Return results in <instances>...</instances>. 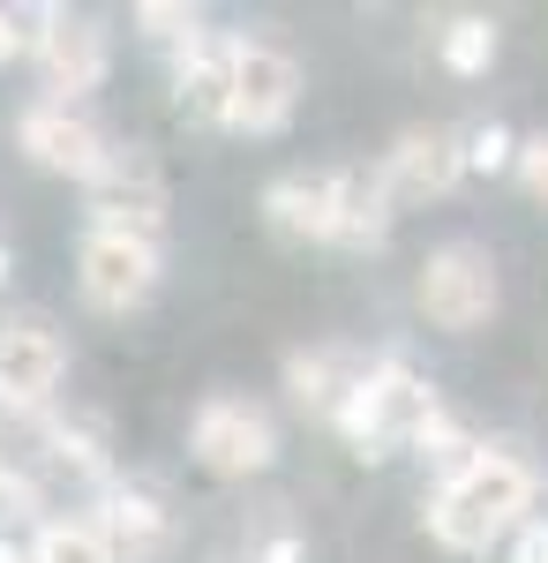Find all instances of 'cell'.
<instances>
[{"instance_id":"16","label":"cell","mask_w":548,"mask_h":563,"mask_svg":"<svg viewBox=\"0 0 548 563\" xmlns=\"http://www.w3.org/2000/svg\"><path fill=\"white\" fill-rule=\"evenodd\" d=\"M391 188H383L376 166H338V225H331V249H353V256H376L391 241Z\"/></svg>"},{"instance_id":"18","label":"cell","mask_w":548,"mask_h":563,"mask_svg":"<svg viewBox=\"0 0 548 563\" xmlns=\"http://www.w3.org/2000/svg\"><path fill=\"white\" fill-rule=\"evenodd\" d=\"M496 53H504L496 15H443V31H436V60H443L451 76H489Z\"/></svg>"},{"instance_id":"23","label":"cell","mask_w":548,"mask_h":563,"mask_svg":"<svg viewBox=\"0 0 548 563\" xmlns=\"http://www.w3.org/2000/svg\"><path fill=\"white\" fill-rule=\"evenodd\" d=\"M39 31H45V8H0V60L39 53Z\"/></svg>"},{"instance_id":"1","label":"cell","mask_w":548,"mask_h":563,"mask_svg":"<svg viewBox=\"0 0 548 563\" xmlns=\"http://www.w3.org/2000/svg\"><path fill=\"white\" fill-rule=\"evenodd\" d=\"M526 519H534V466L511 443H489L465 474L436 481V496H428V533L451 556H489Z\"/></svg>"},{"instance_id":"3","label":"cell","mask_w":548,"mask_h":563,"mask_svg":"<svg viewBox=\"0 0 548 563\" xmlns=\"http://www.w3.org/2000/svg\"><path fill=\"white\" fill-rule=\"evenodd\" d=\"M414 301L436 331H481L496 308H504V278H496V256L481 241H436L421 256V278H414Z\"/></svg>"},{"instance_id":"8","label":"cell","mask_w":548,"mask_h":563,"mask_svg":"<svg viewBox=\"0 0 548 563\" xmlns=\"http://www.w3.org/2000/svg\"><path fill=\"white\" fill-rule=\"evenodd\" d=\"M84 196H90V225L143 233V241L166 233V174H158V158L135 151V143H113V158L98 166V180H90Z\"/></svg>"},{"instance_id":"20","label":"cell","mask_w":548,"mask_h":563,"mask_svg":"<svg viewBox=\"0 0 548 563\" xmlns=\"http://www.w3.org/2000/svg\"><path fill=\"white\" fill-rule=\"evenodd\" d=\"M31 556H39V563H121L90 511H84V519H45L39 533H31Z\"/></svg>"},{"instance_id":"12","label":"cell","mask_w":548,"mask_h":563,"mask_svg":"<svg viewBox=\"0 0 548 563\" xmlns=\"http://www.w3.org/2000/svg\"><path fill=\"white\" fill-rule=\"evenodd\" d=\"M39 76L53 98H84V90L106 84V68H113V45H106V31L90 23V15H68V8H45V31H39Z\"/></svg>"},{"instance_id":"21","label":"cell","mask_w":548,"mask_h":563,"mask_svg":"<svg viewBox=\"0 0 548 563\" xmlns=\"http://www.w3.org/2000/svg\"><path fill=\"white\" fill-rule=\"evenodd\" d=\"M459 143H465V174H511L526 135H511L504 121H473V129H459Z\"/></svg>"},{"instance_id":"19","label":"cell","mask_w":548,"mask_h":563,"mask_svg":"<svg viewBox=\"0 0 548 563\" xmlns=\"http://www.w3.org/2000/svg\"><path fill=\"white\" fill-rule=\"evenodd\" d=\"M135 31H143L151 45H166L173 60L211 38V23H204V8H196V0H135Z\"/></svg>"},{"instance_id":"14","label":"cell","mask_w":548,"mask_h":563,"mask_svg":"<svg viewBox=\"0 0 548 563\" xmlns=\"http://www.w3.org/2000/svg\"><path fill=\"white\" fill-rule=\"evenodd\" d=\"M90 519H98V533L113 541V556H151L158 541H166V526H173V511H166V496L151 488V481H106L98 496H90Z\"/></svg>"},{"instance_id":"28","label":"cell","mask_w":548,"mask_h":563,"mask_svg":"<svg viewBox=\"0 0 548 563\" xmlns=\"http://www.w3.org/2000/svg\"><path fill=\"white\" fill-rule=\"evenodd\" d=\"M0 466H8V451H0Z\"/></svg>"},{"instance_id":"11","label":"cell","mask_w":548,"mask_h":563,"mask_svg":"<svg viewBox=\"0 0 548 563\" xmlns=\"http://www.w3.org/2000/svg\"><path fill=\"white\" fill-rule=\"evenodd\" d=\"M376 361L383 353H361V346H300V353H286V398L308 421H331L338 429V413L361 398V384L376 376Z\"/></svg>"},{"instance_id":"6","label":"cell","mask_w":548,"mask_h":563,"mask_svg":"<svg viewBox=\"0 0 548 563\" xmlns=\"http://www.w3.org/2000/svg\"><path fill=\"white\" fill-rule=\"evenodd\" d=\"M61 376H68V339H61L45 316H8V323H0V413H8V421L53 413Z\"/></svg>"},{"instance_id":"10","label":"cell","mask_w":548,"mask_h":563,"mask_svg":"<svg viewBox=\"0 0 548 563\" xmlns=\"http://www.w3.org/2000/svg\"><path fill=\"white\" fill-rule=\"evenodd\" d=\"M300 106V60L271 38H241L233 68V129L241 135H278Z\"/></svg>"},{"instance_id":"24","label":"cell","mask_w":548,"mask_h":563,"mask_svg":"<svg viewBox=\"0 0 548 563\" xmlns=\"http://www.w3.org/2000/svg\"><path fill=\"white\" fill-rule=\"evenodd\" d=\"M511 174H518V188H526V196L548 211V129L518 143V166H511Z\"/></svg>"},{"instance_id":"27","label":"cell","mask_w":548,"mask_h":563,"mask_svg":"<svg viewBox=\"0 0 548 563\" xmlns=\"http://www.w3.org/2000/svg\"><path fill=\"white\" fill-rule=\"evenodd\" d=\"M0 563H39L31 549H15V541H0Z\"/></svg>"},{"instance_id":"15","label":"cell","mask_w":548,"mask_h":563,"mask_svg":"<svg viewBox=\"0 0 548 563\" xmlns=\"http://www.w3.org/2000/svg\"><path fill=\"white\" fill-rule=\"evenodd\" d=\"M263 225L278 241H331L338 225V166L331 174H278L263 188Z\"/></svg>"},{"instance_id":"25","label":"cell","mask_w":548,"mask_h":563,"mask_svg":"<svg viewBox=\"0 0 548 563\" xmlns=\"http://www.w3.org/2000/svg\"><path fill=\"white\" fill-rule=\"evenodd\" d=\"M511 563H548V519H541V511L511 533Z\"/></svg>"},{"instance_id":"5","label":"cell","mask_w":548,"mask_h":563,"mask_svg":"<svg viewBox=\"0 0 548 563\" xmlns=\"http://www.w3.org/2000/svg\"><path fill=\"white\" fill-rule=\"evenodd\" d=\"M158 278H166V256H158V241H143V233L90 225L84 249H76V286H84V301L98 308V316H135V308L158 294Z\"/></svg>"},{"instance_id":"2","label":"cell","mask_w":548,"mask_h":563,"mask_svg":"<svg viewBox=\"0 0 548 563\" xmlns=\"http://www.w3.org/2000/svg\"><path fill=\"white\" fill-rule=\"evenodd\" d=\"M451 406L436 398V384H428L421 368L406 361V353H383L376 376L361 384V398L338 413V435H346V451L353 459H398V451H421V435L443 421Z\"/></svg>"},{"instance_id":"26","label":"cell","mask_w":548,"mask_h":563,"mask_svg":"<svg viewBox=\"0 0 548 563\" xmlns=\"http://www.w3.org/2000/svg\"><path fill=\"white\" fill-rule=\"evenodd\" d=\"M8 278H15V249L0 241V294H8Z\"/></svg>"},{"instance_id":"7","label":"cell","mask_w":548,"mask_h":563,"mask_svg":"<svg viewBox=\"0 0 548 563\" xmlns=\"http://www.w3.org/2000/svg\"><path fill=\"white\" fill-rule=\"evenodd\" d=\"M15 143H23V158H31L39 174H68V180H84V188L98 180V166L113 158L106 129L90 121L84 106H68V98H39V106H23Z\"/></svg>"},{"instance_id":"13","label":"cell","mask_w":548,"mask_h":563,"mask_svg":"<svg viewBox=\"0 0 548 563\" xmlns=\"http://www.w3.org/2000/svg\"><path fill=\"white\" fill-rule=\"evenodd\" d=\"M233 68H241V38H218V31L173 60V106L188 129H233Z\"/></svg>"},{"instance_id":"17","label":"cell","mask_w":548,"mask_h":563,"mask_svg":"<svg viewBox=\"0 0 548 563\" xmlns=\"http://www.w3.org/2000/svg\"><path fill=\"white\" fill-rule=\"evenodd\" d=\"M31 429H39L53 466H68L76 481H98V488L113 481V451H106V429H98L90 413H39Z\"/></svg>"},{"instance_id":"4","label":"cell","mask_w":548,"mask_h":563,"mask_svg":"<svg viewBox=\"0 0 548 563\" xmlns=\"http://www.w3.org/2000/svg\"><path fill=\"white\" fill-rule=\"evenodd\" d=\"M188 459L211 481H255V474H271V459H278V421L255 398L218 390V398L196 406V421H188Z\"/></svg>"},{"instance_id":"22","label":"cell","mask_w":548,"mask_h":563,"mask_svg":"<svg viewBox=\"0 0 548 563\" xmlns=\"http://www.w3.org/2000/svg\"><path fill=\"white\" fill-rule=\"evenodd\" d=\"M300 556H308V541L286 519V504H271L263 519H249V563H300Z\"/></svg>"},{"instance_id":"9","label":"cell","mask_w":548,"mask_h":563,"mask_svg":"<svg viewBox=\"0 0 548 563\" xmlns=\"http://www.w3.org/2000/svg\"><path fill=\"white\" fill-rule=\"evenodd\" d=\"M376 174H383V188H391L398 211H414V203H443V196L465 180V143H459V129H406L376 158Z\"/></svg>"}]
</instances>
